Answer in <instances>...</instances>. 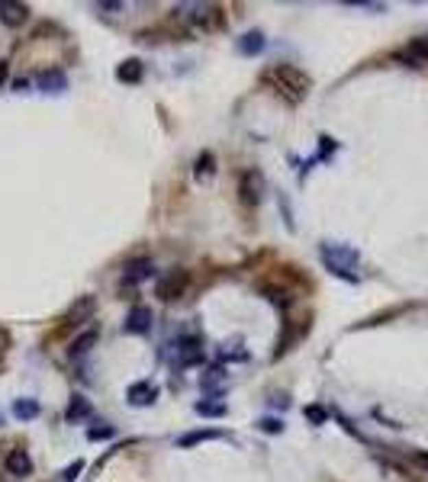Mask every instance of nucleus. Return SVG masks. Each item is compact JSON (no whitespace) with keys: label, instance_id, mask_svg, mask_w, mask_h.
Listing matches in <instances>:
<instances>
[{"label":"nucleus","instance_id":"obj_27","mask_svg":"<svg viewBox=\"0 0 428 482\" xmlns=\"http://www.w3.org/2000/svg\"><path fill=\"white\" fill-rule=\"evenodd\" d=\"M306 418L313 421V424H325V418H329V411H325L322 405H309V409H306Z\"/></svg>","mask_w":428,"mask_h":482},{"label":"nucleus","instance_id":"obj_8","mask_svg":"<svg viewBox=\"0 0 428 482\" xmlns=\"http://www.w3.org/2000/svg\"><path fill=\"white\" fill-rule=\"evenodd\" d=\"M393 58H396L399 64H409V68H422V64H428V39L409 42L406 49H399Z\"/></svg>","mask_w":428,"mask_h":482},{"label":"nucleus","instance_id":"obj_11","mask_svg":"<svg viewBox=\"0 0 428 482\" xmlns=\"http://www.w3.org/2000/svg\"><path fill=\"white\" fill-rule=\"evenodd\" d=\"M26 16H29V7H26V3L0 0V23H7V26H23Z\"/></svg>","mask_w":428,"mask_h":482},{"label":"nucleus","instance_id":"obj_16","mask_svg":"<svg viewBox=\"0 0 428 482\" xmlns=\"http://www.w3.org/2000/svg\"><path fill=\"white\" fill-rule=\"evenodd\" d=\"M116 77H119V81H126V84H139V81H142V62H139V58H129V62H123L119 68H116Z\"/></svg>","mask_w":428,"mask_h":482},{"label":"nucleus","instance_id":"obj_30","mask_svg":"<svg viewBox=\"0 0 428 482\" xmlns=\"http://www.w3.org/2000/svg\"><path fill=\"white\" fill-rule=\"evenodd\" d=\"M412 460H416V463H418V466H425V470H428V453H425V451H418V453H412Z\"/></svg>","mask_w":428,"mask_h":482},{"label":"nucleus","instance_id":"obj_6","mask_svg":"<svg viewBox=\"0 0 428 482\" xmlns=\"http://www.w3.org/2000/svg\"><path fill=\"white\" fill-rule=\"evenodd\" d=\"M261 190H264V177L258 170H245L239 180V193H241V203L248 206H258L261 203Z\"/></svg>","mask_w":428,"mask_h":482},{"label":"nucleus","instance_id":"obj_26","mask_svg":"<svg viewBox=\"0 0 428 482\" xmlns=\"http://www.w3.org/2000/svg\"><path fill=\"white\" fill-rule=\"evenodd\" d=\"M261 293L271 299V303H277V305H290V296L283 293V290H274V286H261Z\"/></svg>","mask_w":428,"mask_h":482},{"label":"nucleus","instance_id":"obj_29","mask_svg":"<svg viewBox=\"0 0 428 482\" xmlns=\"http://www.w3.org/2000/svg\"><path fill=\"white\" fill-rule=\"evenodd\" d=\"M81 470H84V463L74 460V466H68V470H64V482H74V476H78Z\"/></svg>","mask_w":428,"mask_h":482},{"label":"nucleus","instance_id":"obj_21","mask_svg":"<svg viewBox=\"0 0 428 482\" xmlns=\"http://www.w3.org/2000/svg\"><path fill=\"white\" fill-rule=\"evenodd\" d=\"M193 411L203 415V418H222V415H226V402H206V398H203V402L193 405Z\"/></svg>","mask_w":428,"mask_h":482},{"label":"nucleus","instance_id":"obj_25","mask_svg":"<svg viewBox=\"0 0 428 482\" xmlns=\"http://www.w3.org/2000/svg\"><path fill=\"white\" fill-rule=\"evenodd\" d=\"M203 174H213V151H203V155L197 157V177H203Z\"/></svg>","mask_w":428,"mask_h":482},{"label":"nucleus","instance_id":"obj_1","mask_svg":"<svg viewBox=\"0 0 428 482\" xmlns=\"http://www.w3.org/2000/svg\"><path fill=\"white\" fill-rule=\"evenodd\" d=\"M264 84L271 87L277 97H283L287 103H303L306 94H309V77H306L300 68H293V64H271L268 71H264Z\"/></svg>","mask_w":428,"mask_h":482},{"label":"nucleus","instance_id":"obj_10","mask_svg":"<svg viewBox=\"0 0 428 482\" xmlns=\"http://www.w3.org/2000/svg\"><path fill=\"white\" fill-rule=\"evenodd\" d=\"M94 309H97V303H94V296H81L78 303L68 309V315H64V322L68 325H84L91 315H94Z\"/></svg>","mask_w":428,"mask_h":482},{"label":"nucleus","instance_id":"obj_18","mask_svg":"<svg viewBox=\"0 0 428 482\" xmlns=\"http://www.w3.org/2000/svg\"><path fill=\"white\" fill-rule=\"evenodd\" d=\"M13 415L23 421L36 418V415H39V402H36V398H16V402H13Z\"/></svg>","mask_w":428,"mask_h":482},{"label":"nucleus","instance_id":"obj_5","mask_svg":"<svg viewBox=\"0 0 428 482\" xmlns=\"http://www.w3.org/2000/svg\"><path fill=\"white\" fill-rule=\"evenodd\" d=\"M152 322H155V315L148 305H132V312L123 322V331L126 335H145V331H152Z\"/></svg>","mask_w":428,"mask_h":482},{"label":"nucleus","instance_id":"obj_12","mask_svg":"<svg viewBox=\"0 0 428 482\" xmlns=\"http://www.w3.org/2000/svg\"><path fill=\"white\" fill-rule=\"evenodd\" d=\"M155 398H158V386L155 383H148V379L129 386V402H132V405H152Z\"/></svg>","mask_w":428,"mask_h":482},{"label":"nucleus","instance_id":"obj_15","mask_svg":"<svg viewBox=\"0 0 428 482\" xmlns=\"http://www.w3.org/2000/svg\"><path fill=\"white\" fill-rule=\"evenodd\" d=\"M97 341H100V331H97V328H87V331H81V335L71 341V357H84L91 347L97 344Z\"/></svg>","mask_w":428,"mask_h":482},{"label":"nucleus","instance_id":"obj_28","mask_svg":"<svg viewBox=\"0 0 428 482\" xmlns=\"http://www.w3.org/2000/svg\"><path fill=\"white\" fill-rule=\"evenodd\" d=\"M258 428L268 431V434H281V431H283V421H277V418H261V421H258Z\"/></svg>","mask_w":428,"mask_h":482},{"label":"nucleus","instance_id":"obj_7","mask_svg":"<svg viewBox=\"0 0 428 482\" xmlns=\"http://www.w3.org/2000/svg\"><path fill=\"white\" fill-rule=\"evenodd\" d=\"M190 26L193 29H203V32H213L222 26V10L219 7H193V13H190Z\"/></svg>","mask_w":428,"mask_h":482},{"label":"nucleus","instance_id":"obj_22","mask_svg":"<svg viewBox=\"0 0 428 482\" xmlns=\"http://www.w3.org/2000/svg\"><path fill=\"white\" fill-rule=\"evenodd\" d=\"M39 87L42 90H64L68 87V81H64V74L62 71H45V74H39Z\"/></svg>","mask_w":428,"mask_h":482},{"label":"nucleus","instance_id":"obj_4","mask_svg":"<svg viewBox=\"0 0 428 482\" xmlns=\"http://www.w3.org/2000/svg\"><path fill=\"white\" fill-rule=\"evenodd\" d=\"M178 367H193L203 360V338L197 331H187V335L178 338Z\"/></svg>","mask_w":428,"mask_h":482},{"label":"nucleus","instance_id":"obj_17","mask_svg":"<svg viewBox=\"0 0 428 482\" xmlns=\"http://www.w3.org/2000/svg\"><path fill=\"white\" fill-rule=\"evenodd\" d=\"M64 418H68V421H84V418H91V402H87L84 396H74L71 405H68V411H64Z\"/></svg>","mask_w":428,"mask_h":482},{"label":"nucleus","instance_id":"obj_2","mask_svg":"<svg viewBox=\"0 0 428 482\" xmlns=\"http://www.w3.org/2000/svg\"><path fill=\"white\" fill-rule=\"evenodd\" d=\"M319 254H322V261H325V267L335 273V277H345V280H357L355 273V267H357V261H361V254L355 251V248H348V244H332V241H325L322 248H319Z\"/></svg>","mask_w":428,"mask_h":482},{"label":"nucleus","instance_id":"obj_19","mask_svg":"<svg viewBox=\"0 0 428 482\" xmlns=\"http://www.w3.org/2000/svg\"><path fill=\"white\" fill-rule=\"evenodd\" d=\"M222 437V431H190V434H184V437L178 440L180 447H193V444H200V440H219Z\"/></svg>","mask_w":428,"mask_h":482},{"label":"nucleus","instance_id":"obj_23","mask_svg":"<svg viewBox=\"0 0 428 482\" xmlns=\"http://www.w3.org/2000/svg\"><path fill=\"white\" fill-rule=\"evenodd\" d=\"M222 379H226V370H222V367H213V370H206V373H203V379H200V383H203V389L216 392V389L222 386Z\"/></svg>","mask_w":428,"mask_h":482},{"label":"nucleus","instance_id":"obj_24","mask_svg":"<svg viewBox=\"0 0 428 482\" xmlns=\"http://www.w3.org/2000/svg\"><path fill=\"white\" fill-rule=\"evenodd\" d=\"M113 434H116V428H113V424H104V421H100V428L87 431V437H91V440H110Z\"/></svg>","mask_w":428,"mask_h":482},{"label":"nucleus","instance_id":"obj_9","mask_svg":"<svg viewBox=\"0 0 428 482\" xmlns=\"http://www.w3.org/2000/svg\"><path fill=\"white\" fill-rule=\"evenodd\" d=\"M152 273H155V264L148 261V257H139V261L126 264L123 280H126V286H136V283H142V280H148Z\"/></svg>","mask_w":428,"mask_h":482},{"label":"nucleus","instance_id":"obj_20","mask_svg":"<svg viewBox=\"0 0 428 482\" xmlns=\"http://www.w3.org/2000/svg\"><path fill=\"white\" fill-rule=\"evenodd\" d=\"M300 338V328L293 325V322H287V328H283V338H277V351H274V357H281V354H287L293 347V341Z\"/></svg>","mask_w":428,"mask_h":482},{"label":"nucleus","instance_id":"obj_14","mask_svg":"<svg viewBox=\"0 0 428 482\" xmlns=\"http://www.w3.org/2000/svg\"><path fill=\"white\" fill-rule=\"evenodd\" d=\"M235 49H239L241 55H258V52H264V32H258V29L245 32L239 42H235Z\"/></svg>","mask_w":428,"mask_h":482},{"label":"nucleus","instance_id":"obj_31","mask_svg":"<svg viewBox=\"0 0 428 482\" xmlns=\"http://www.w3.org/2000/svg\"><path fill=\"white\" fill-rule=\"evenodd\" d=\"M3 81H7V64L0 62V84H3Z\"/></svg>","mask_w":428,"mask_h":482},{"label":"nucleus","instance_id":"obj_13","mask_svg":"<svg viewBox=\"0 0 428 482\" xmlns=\"http://www.w3.org/2000/svg\"><path fill=\"white\" fill-rule=\"evenodd\" d=\"M7 472L16 476V479L29 476V472H32V457L26 451H10V453H7Z\"/></svg>","mask_w":428,"mask_h":482},{"label":"nucleus","instance_id":"obj_3","mask_svg":"<svg viewBox=\"0 0 428 482\" xmlns=\"http://www.w3.org/2000/svg\"><path fill=\"white\" fill-rule=\"evenodd\" d=\"M187 286H190V273L187 270H171V273H165V277L158 280L155 296L161 299V303H174V299L184 296Z\"/></svg>","mask_w":428,"mask_h":482}]
</instances>
